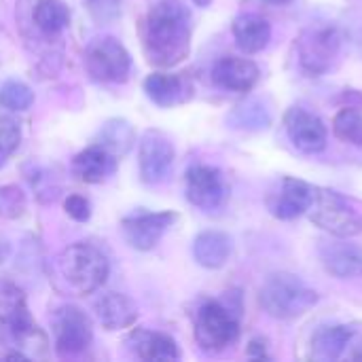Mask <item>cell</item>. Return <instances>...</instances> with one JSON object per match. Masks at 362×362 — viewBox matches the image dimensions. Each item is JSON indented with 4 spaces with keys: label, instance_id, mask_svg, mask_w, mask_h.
Wrapping results in <instances>:
<instances>
[{
    "label": "cell",
    "instance_id": "31",
    "mask_svg": "<svg viewBox=\"0 0 362 362\" xmlns=\"http://www.w3.org/2000/svg\"><path fill=\"white\" fill-rule=\"evenodd\" d=\"M23 210V195L15 187L0 189V214L4 216H19Z\"/></svg>",
    "mask_w": 362,
    "mask_h": 362
},
{
    "label": "cell",
    "instance_id": "24",
    "mask_svg": "<svg viewBox=\"0 0 362 362\" xmlns=\"http://www.w3.org/2000/svg\"><path fill=\"white\" fill-rule=\"evenodd\" d=\"M32 21L38 32L47 36H57L70 23V11L64 0H34Z\"/></svg>",
    "mask_w": 362,
    "mask_h": 362
},
{
    "label": "cell",
    "instance_id": "27",
    "mask_svg": "<svg viewBox=\"0 0 362 362\" xmlns=\"http://www.w3.org/2000/svg\"><path fill=\"white\" fill-rule=\"evenodd\" d=\"M333 134L348 144L362 146V112L358 108L346 106L333 119Z\"/></svg>",
    "mask_w": 362,
    "mask_h": 362
},
{
    "label": "cell",
    "instance_id": "10",
    "mask_svg": "<svg viewBox=\"0 0 362 362\" xmlns=\"http://www.w3.org/2000/svg\"><path fill=\"white\" fill-rule=\"evenodd\" d=\"M229 187L223 172L214 165L195 163L187 170V199L204 212H212L225 206Z\"/></svg>",
    "mask_w": 362,
    "mask_h": 362
},
{
    "label": "cell",
    "instance_id": "32",
    "mask_svg": "<svg viewBox=\"0 0 362 362\" xmlns=\"http://www.w3.org/2000/svg\"><path fill=\"white\" fill-rule=\"evenodd\" d=\"M91 8L93 13L100 17V19H106V17H115L119 13V0H91Z\"/></svg>",
    "mask_w": 362,
    "mask_h": 362
},
{
    "label": "cell",
    "instance_id": "3",
    "mask_svg": "<svg viewBox=\"0 0 362 362\" xmlns=\"http://www.w3.org/2000/svg\"><path fill=\"white\" fill-rule=\"evenodd\" d=\"M57 272L72 293L91 295L106 282L110 265L100 248L76 242L57 257Z\"/></svg>",
    "mask_w": 362,
    "mask_h": 362
},
{
    "label": "cell",
    "instance_id": "18",
    "mask_svg": "<svg viewBox=\"0 0 362 362\" xmlns=\"http://www.w3.org/2000/svg\"><path fill=\"white\" fill-rule=\"evenodd\" d=\"M119 157L112 155L102 144L87 146L72 159V172L78 180L87 185H100L117 172Z\"/></svg>",
    "mask_w": 362,
    "mask_h": 362
},
{
    "label": "cell",
    "instance_id": "28",
    "mask_svg": "<svg viewBox=\"0 0 362 362\" xmlns=\"http://www.w3.org/2000/svg\"><path fill=\"white\" fill-rule=\"evenodd\" d=\"M34 102V91L21 83V81H4L0 85V106L11 110V112H21L28 110Z\"/></svg>",
    "mask_w": 362,
    "mask_h": 362
},
{
    "label": "cell",
    "instance_id": "7",
    "mask_svg": "<svg viewBox=\"0 0 362 362\" xmlns=\"http://www.w3.org/2000/svg\"><path fill=\"white\" fill-rule=\"evenodd\" d=\"M0 329L19 346H36V339H45L28 310L25 293L11 280H0Z\"/></svg>",
    "mask_w": 362,
    "mask_h": 362
},
{
    "label": "cell",
    "instance_id": "9",
    "mask_svg": "<svg viewBox=\"0 0 362 362\" xmlns=\"http://www.w3.org/2000/svg\"><path fill=\"white\" fill-rule=\"evenodd\" d=\"M51 333L59 356L85 352L93 341V325L76 305H62L51 316Z\"/></svg>",
    "mask_w": 362,
    "mask_h": 362
},
{
    "label": "cell",
    "instance_id": "15",
    "mask_svg": "<svg viewBox=\"0 0 362 362\" xmlns=\"http://www.w3.org/2000/svg\"><path fill=\"white\" fill-rule=\"evenodd\" d=\"M144 93L153 104L172 108V106L187 104L195 95V87L191 78L185 74L153 72L144 78Z\"/></svg>",
    "mask_w": 362,
    "mask_h": 362
},
{
    "label": "cell",
    "instance_id": "1",
    "mask_svg": "<svg viewBox=\"0 0 362 362\" xmlns=\"http://www.w3.org/2000/svg\"><path fill=\"white\" fill-rule=\"evenodd\" d=\"M193 19L180 0H161L146 13L142 45L148 62L157 68H172L189 57Z\"/></svg>",
    "mask_w": 362,
    "mask_h": 362
},
{
    "label": "cell",
    "instance_id": "30",
    "mask_svg": "<svg viewBox=\"0 0 362 362\" xmlns=\"http://www.w3.org/2000/svg\"><path fill=\"white\" fill-rule=\"evenodd\" d=\"M64 210L76 223H87L91 218V202L83 195H68L64 199Z\"/></svg>",
    "mask_w": 362,
    "mask_h": 362
},
{
    "label": "cell",
    "instance_id": "2",
    "mask_svg": "<svg viewBox=\"0 0 362 362\" xmlns=\"http://www.w3.org/2000/svg\"><path fill=\"white\" fill-rule=\"evenodd\" d=\"M318 303L316 291H312L299 276L280 272L272 274L259 291V305L276 320H295L308 314Z\"/></svg>",
    "mask_w": 362,
    "mask_h": 362
},
{
    "label": "cell",
    "instance_id": "11",
    "mask_svg": "<svg viewBox=\"0 0 362 362\" xmlns=\"http://www.w3.org/2000/svg\"><path fill=\"white\" fill-rule=\"evenodd\" d=\"M174 157L176 151L172 140L159 129H146L138 146V165L142 182L161 185L172 172Z\"/></svg>",
    "mask_w": 362,
    "mask_h": 362
},
{
    "label": "cell",
    "instance_id": "4",
    "mask_svg": "<svg viewBox=\"0 0 362 362\" xmlns=\"http://www.w3.org/2000/svg\"><path fill=\"white\" fill-rule=\"evenodd\" d=\"M310 221L335 238H356L362 233V216L354 206L331 189H316L314 202L308 210Z\"/></svg>",
    "mask_w": 362,
    "mask_h": 362
},
{
    "label": "cell",
    "instance_id": "26",
    "mask_svg": "<svg viewBox=\"0 0 362 362\" xmlns=\"http://www.w3.org/2000/svg\"><path fill=\"white\" fill-rule=\"evenodd\" d=\"M229 123L231 127H238V129H265L272 123V117L263 104H259L257 100H250L233 108V112L229 115Z\"/></svg>",
    "mask_w": 362,
    "mask_h": 362
},
{
    "label": "cell",
    "instance_id": "29",
    "mask_svg": "<svg viewBox=\"0 0 362 362\" xmlns=\"http://www.w3.org/2000/svg\"><path fill=\"white\" fill-rule=\"evenodd\" d=\"M19 142H21L19 123L11 117H0V168L19 148Z\"/></svg>",
    "mask_w": 362,
    "mask_h": 362
},
{
    "label": "cell",
    "instance_id": "34",
    "mask_svg": "<svg viewBox=\"0 0 362 362\" xmlns=\"http://www.w3.org/2000/svg\"><path fill=\"white\" fill-rule=\"evenodd\" d=\"M352 358H354V361H362V344L352 352Z\"/></svg>",
    "mask_w": 362,
    "mask_h": 362
},
{
    "label": "cell",
    "instance_id": "20",
    "mask_svg": "<svg viewBox=\"0 0 362 362\" xmlns=\"http://www.w3.org/2000/svg\"><path fill=\"white\" fill-rule=\"evenodd\" d=\"M95 316L106 331H121L136 325L138 308L127 295L106 293L95 301Z\"/></svg>",
    "mask_w": 362,
    "mask_h": 362
},
{
    "label": "cell",
    "instance_id": "17",
    "mask_svg": "<svg viewBox=\"0 0 362 362\" xmlns=\"http://www.w3.org/2000/svg\"><path fill=\"white\" fill-rule=\"evenodd\" d=\"M320 261L325 269L339 278L352 280L362 276V246H356L341 238V242H329L320 248Z\"/></svg>",
    "mask_w": 362,
    "mask_h": 362
},
{
    "label": "cell",
    "instance_id": "16",
    "mask_svg": "<svg viewBox=\"0 0 362 362\" xmlns=\"http://www.w3.org/2000/svg\"><path fill=\"white\" fill-rule=\"evenodd\" d=\"M210 76H212V83L218 89L246 93L259 83L261 70L248 57H221L212 66Z\"/></svg>",
    "mask_w": 362,
    "mask_h": 362
},
{
    "label": "cell",
    "instance_id": "6",
    "mask_svg": "<svg viewBox=\"0 0 362 362\" xmlns=\"http://www.w3.org/2000/svg\"><path fill=\"white\" fill-rule=\"evenodd\" d=\"M341 32L335 25L308 28L297 38V59L305 74L322 76L327 74L339 57Z\"/></svg>",
    "mask_w": 362,
    "mask_h": 362
},
{
    "label": "cell",
    "instance_id": "19",
    "mask_svg": "<svg viewBox=\"0 0 362 362\" xmlns=\"http://www.w3.org/2000/svg\"><path fill=\"white\" fill-rule=\"evenodd\" d=\"M125 344L129 346V350L148 362H170L180 358V350L176 346V341L159 331H148V329H136L129 333V337L125 339Z\"/></svg>",
    "mask_w": 362,
    "mask_h": 362
},
{
    "label": "cell",
    "instance_id": "8",
    "mask_svg": "<svg viewBox=\"0 0 362 362\" xmlns=\"http://www.w3.org/2000/svg\"><path fill=\"white\" fill-rule=\"evenodd\" d=\"M85 68L93 81L125 83L132 72V55L112 36H98L85 49Z\"/></svg>",
    "mask_w": 362,
    "mask_h": 362
},
{
    "label": "cell",
    "instance_id": "5",
    "mask_svg": "<svg viewBox=\"0 0 362 362\" xmlns=\"http://www.w3.org/2000/svg\"><path fill=\"white\" fill-rule=\"evenodd\" d=\"M240 339V320L231 308L206 301L195 314V341L206 352H223Z\"/></svg>",
    "mask_w": 362,
    "mask_h": 362
},
{
    "label": "cell",
    "instance_id": "13",
    "mask_svg": "<svg viewBox=\"0 0 362 362\" xmlns=\"http://www.w3.org/2000/svg\"><path fill=\"white\" fill-rule=\"evenodd\" d=\"M284 127H286L288 140L293 142L297 151L305 155H316L325 151L327 140H329V129L318 115L301 106H293L284 115Z\"/></svg>",
    "mask_w": 362,
    "mask_h": 362
},
{
    "label": "cell",
    "instance_id": "22",
    "mask_svg": "<svg viewBox=\"0 0 362 362\" xmlns=\"http://www.w3.org/2000/svg\"><path fill=\"white\" fill-rule=\"evenodd\" d=\"M233 252V242L223 231H202L193 242V257L206 269H221Z\"/></svg>",
    "mask_w": 362,
    "mask_h": 362
},
{
    "label": "cell",
    "instance_id": "14",
    "mask_svg": "<svg viewBox=\"0 0 362 362\" xmlns=\"http://www.w3.org/2000/svg\"><path fill=\"white\" fill-rule=\"evenodd\" d=\"M314 193H316V189L310 182L286 176L269 193L267 208H269L272 216H276L280 221H293L310 210V206L314 202Z\"/></svg>",
    "mask_w": 362,
    "mask_h": 362
},
{
    "label": "cell",
    "instance_id": "33",
    "mask_svg": "<svg viewBox=\"0 0 362 362\" xmlns=\"http://www.w3.org/2000/svg\"><path fill=\"white\" fill-rule=\"evenodd\" d=\"M248 356H250V358H259V361L267 358L265 341H263V339H252L250 346H248Z\"/></svg>",
    "mask_w": 362,
    "mask_h": 362
},
{
    "label": "cell",
    "instance_id": "25",
    "mask_svg": "<svg viewBox=\"0 0 362 362\" xmlns=\"http://www.w3.org/2000/svg\"><path fill=\"white\" fill-rule=\"evenodd\" d=\"M136 142V134L134 127L129 125V121L125 119H110L102 125L100 136H98V144H102L104 148H108L112 155L123 157L129 153V148Z\"/></svg>",
    "mask_w": 362,
    "mask_h": 362
},
{
    "label": "cell",
    "instance_id": "12",
    "mask_svg": "<svg viewBox=\"0 0 362 362\" xmlns=\"http://www.w3.org/2000/svg\"><path fill=\"white\" fill-rule=\"evenodd\" d=\"M176 221V212H138L121 221V231L132 248L146 252L161 242Z\"/></svg>",
    "mask_w": 362,
    "mask_h": 362
},
{
    "label": "cell",
    "instance_id": "21",
    "mask_svg": "<svg viewBox=\"0 0 362 362\" xmlns=\"http://www.w3.org/2000/svg\"><path fill=\"white\" fill-rule=\"evenodd\" d=\"M233 38L244 53H259L272 40V25L257 13H242L233 19Z\"/></svg>",
    "mask_w": 362,
    "mask_h": 362
},
{
    "label": "cell",
    "instance_id": "23",
    "mask_svg": "<svg viewBox=\"0 0 362 362\" xmlns=\"http://www.w3.org/2000/svg\"><path fill=\"white\" fill-rule=\"evenodd\" d=\"M354 337V329L348 325L320 327L312 337V354L318 361H337Z\"/></svg>",
    "mask_w": 362,
    "mask_h": 362
},
{
    "label": "cell",
    "instance_id": "35",
    "mask_svg": "<svg viewBox=\"0 0 362 362\" xmlns=\"http://www.w3.org/2000/svg\"><path fill=\"white\" fill-rule=\"evenodd\" d=\"M263 2H267V4H286L291 0H263Z\"/></svg>",
    "mask_w": 362,
    "mask_h": 362
}]
</instances>
